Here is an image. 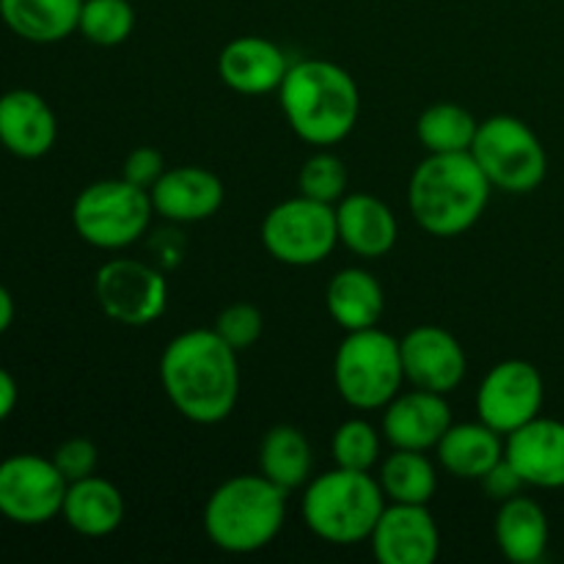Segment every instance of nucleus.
Masks as SVG:
<instances>
[{
  "label": "nucleus",
  "mask_w": 564,
  "mask_h": 564,
  "mask_svg": "<svg viewBox=\"0 0 564 564\" xmlns=\"http://www.w3.org/2000/svg\"><path fill=\"white\" fill-rule=\"evenodd\" d=\"M378 482L391 505H430L438 490V471L424 452L394 449L380 463Z\"/></svg>",
  "instance_id": "nucleus-27"
},
{
  "label": "nucleus",
  "mask_w": 564,
  "mask_h": 564,
  "mask_svg": "<svg viewBox=\"0 0 564 564\" xmlns=\"http://www.w3.org/2000/svg\"><path fill=\"white\" fill-rule=\"evenodd\" d=\"M11 323H14V297L0 284V336L11 328Z\"/></svg>",
  "instance_id": "nucleus-37"
},
{
  "label": "nucleus",
  "mask_w": 564,
  "mask_h": 564,
  "mask_svg": "<svg viewBox=\"0 0 564 564\" xmlns=\"http://www.w3.org/2000/svg\"><path fill=\"white\" fill-rule=\"evenodd\" d=\"M69 482L53 457L11 455L0 460V516L17 527H42L61 516Z\"/></svg>",
  "instance_id": "nucleus-11"
},
{
  "label": "nucleus",
  "mask_w": 564,
  "mask_h": 564,
  "mask_svg": "<svg viewBox=\"0 0 564 564\" xmlns=\"http://www.w3.org/2000/svg\"><path fill=\"white\" fill-rule=\"evenodd\" d=\"M160 386L187 422L220 424L240 400L237 352L213 328L185 330L160 356Z\"/></svg>",
  "instance_id": "nucleus-1"
},
{
  "label": "nucleus",
  "mask_w": 564,
  "mask_h": 564,
  "mask_svg": "<svg viewBox=\"0 0 564 564\" xmlns=\"http://www.w3.org/2000/svg\"><path fill=\"white\" fill-rule=\"evenodd\" d=\"M94 292L102 314L127 328L158 323L169 306V281L158 264L141 259H110L97 270Z\"/></svg>",
  "instance_id": "nucleus-10"
},
{
  "label": "nucleus",
  "mask_w": 564,
  "mask_h": 564,
  "mask_svg": "<svg viewBox=\"0 0 564 564\" xmlns=\"http://www.w3.org/2000/svg\"><path fill=\"white\" fill-rule=\"evenodd\" d=\"M479 121L455 102H435L416 121V138L427 154L471 152Z\"/></svg>",
  "instance_id": "nucleus-28"
},
{
  "label": "nucleus",
  "mask_w": 564,
  "mask_h": 564,
  "mask_svg": "<svg viewBox=\"0 0 564 564\" xmlns=\"http://www.w3.org/2000/svg\"><path fill=\"white\" fill-rule=\"evenodd\" d=\"M163 174H165L163 152L154 147L132 149V152L124 158V165H121V176H124L127 182H132V185L143 187V191H152Z\"/></svg>",
  "instance_id": "nucleus-34"
},
{
  "label": "nucleus",
  "mask_w": 564,
  "mask_h": 564,
  "mask_svg": "<svg viewBox=\"0 0 564 564\" xmlns=\"http://www.w3.org/2000/svg\"><path fill=\"white\" fill-rule=\"evenodd\" d=\"M286 72H290V61L284 50L262 36L231 39L218 55L220 80L231 91L246 94V97L279 91Z\"/></svg>",
  "instance_id": "nucleus-19"
},
{
  "label": "nucleus",
  "mask_w": 564,
  "mask_h": 564,
  "mask_svg": "<svg viewBox=\"0 0 564 564\" xmlns=\"http://www.w3.org/2000/svg\"><path fill=\"white\" fill-rule=\"evenodd\" d=\"M380 564H433L441 534L427 505H386L369 534Z\"/></svg>",
  "instance_id": "nucleus-14"
},
{
  "label": "nucleus",
  "mask_w": 564,
  "mask_h": 564,
  "mask_svg": "<svg viewBox=\"0 0 564 564\" xmlns=\"http://www.w3.org/2000/svg\"><path fill=\"white\" fill-rule=\"evenodd\" d=\"M494 185L471 152L427 154L408 182V209L427 235L460 237L482 218Z\"/></svg>",
  "instance_id": "nucleus-2"
},
{
  "label": "nucleus",
  "mask_w": 564,
  "mask_h": 564,
  "mask_svg": "<svg viewBox=\"0 0 564 564\" xmlns=\"http://www.w3.org/2000/svg\"><path fill=\"white\" fill-rule=\"evenodd\" d=\"M444 471L457 479H482L505 457V435L485 422H463L446 430L435 446Z\"/></svg>",
  "instance_id": "nucleus-23"
},
{
  "label": "nucleus",
  "mask_w": 564,
  "mask_h": 564,
  "mask_svg": "<svg viewBox=\"0 0 564 564\" xmlns=\"http://www.w3.org/2000/svg\"><path fill=\"white\" fill-rule=\"evenodd\" d=\"M325 306L345 334L375 328L383 317L386 295L380 281L364 268H345L328 281Z\"/></svg>",
  "instance_id": "nucleus-24"
},
{
  "label": "nucleus",
  "mask_w": 564,
  "mask_h": 564,
  "mask_svg": "<svg viewBox=\"0 0 564 564\" xmlns=\"http://www.w3.org/2000/svg\"><path fill=\"white\" fill-rule=\"evenodd\" d=\"M17 400H20V389H17V380L0 367V424L14 413Z\"/></svg>",
  "instance_id": "nucleus-36"
},
{
  "label": "nucleus",
  "mask_w": 564,
  "mask_h": 564,
  "mask_svg": "<svg viewBox=\"0 0 564 564\" xmlns=\"http://www.w3.org/2000/svg\"><path fill=\"white\" fill-rule=\"evenodd\" d=\"M479 485H482V490L496 501V505H501V501L507 499H516V496H521V490L527 488L523 477L516 471V466H512L507 457H501V460L479 479Z\"/></svg>",
  "instance_id": "nucleus-35"
},
{
  "label": "nucleus",
  "mask_w": 564,
  "mask_h": 564,
  "mask_svg": "<svg viewBox=\"0 0 564 564\" xmlns=\"http://www.w3.org/2000/svg\"><path fill=\"white\" fill-rule=\"evenodd\" d=\"M286 518V490L264 474H240L220 482L204 505V532L226 554H257L279 538Z\"/></svg>",
  "instance_id": "nucleus-4"
},
{
  "label": "nucleus",
  "mask_w": 564,
  "mask_h": 564,
  "mask_svg": "<svg viewBox=\"0 0 564 564\" xmlns=\"http://www.w3.org/2000/svg\"><path fill=\"white\" fill-rule=\"evenodd\" d=\"M83 0H0V20L31 44H55L77 31Z\"/></svg>",
  "instance_id": "nucleus-25"
},
{
  "label": "nucleus",
  "mask_w": 564,
  "mask_h": 564,
  "mask_svg": "<svg viewBox=\"0 0 564 564\" xmlns=\"http://www.w3.org/2000/svg\"><path fill=\"white\" fill-rule=\"evenodd\" d=\"M97 460H99V452L88 438H69L53 452L55 468L64 474L66 482L91 477V474L97 471Z\"/></svg>",
  "instance_id": "nucleus-33"
},
{
  "label": "nucleus",
  "mask_w": 564,
  "mask_h": 564,
  "mask_svg": "<svg viewBox=\"0 0 564 564\" xmlns=\"http://www.w3.org/2000/svg\"><path fill=\"white\" fill-rule=\"evenodd\" d=\"M334 383L341 400L356 411H383L405 383L400 339L378 325L350 330L336 350Z\"/></svg>",
  "instance_id": "nucleus-6"
},
{
  "label": "nucleus",
  "mask_w": 564,
  "mask_h": 564,
  "mask_svg": "<svg viewBox=\"0 0 564 564\" xmlns=\"http://www.w3.org/2000/svg\"><path fill=\"white\" fill-rule=\"evenodd\" d=\"M152 196L124 176L83 187L72 204L77 237L99 251H121L141 240L152 224Z\"/></svg>",
  "instance_id": "nucleus-7"
},
{
  "label": "nucleus",
  "mask_w": 564,
  "mask_h": 564,
  "mask_svg": "<svg viewBox=\"0 0 564 564\" xmlns=\"http://www.w3.org/2000/svg\"><path fill=\"white\" fill-rule=\"evenodd\" d=\"M279 99L292 132L312 147L345 141L361 110V94L350 72L325 58L290 64Z\"/></svg>",
  "instance_id": "nucleus-3"
},
{
  "label": "nucleus",
  "mask_w": 564,
  "mask_h": 564,
  "mask_svg": "<svg viewBox=\"0 0 564 564\" xmlns=\"http://www.w3.org/2000/svg\"><path fill=\"white\" fill-rule=\"evenodd\" d=\"M262 246L275 262L290 268H312L325 262L339 246L336 207L301 193L275 204L262 220Z\"/></svg>",
  "instance_id": "nucleus-9"
},
{
  "label": "nucleus",
  "mask_w": 564,
  "mask_h": 564,
  "mask_svg": "<svg viewBox=\"0 0 564 564\" xmlns=\"http://www.w3.org/2000/svg\"><path fill=\"white\" fill-rule=\"evenodd\" d=\"M471 158L499 191L523 196L543 185L549 174V154L538 132L518 116H490L479 121L471 143Z\"/></svg>",
  "instance_id": "nucleus-8"
},
{
  "label": "nucleus",
  "mask_w": 564,
  "mask_h": 564,
  "mask_svg": "<svg viewBox=\"0 0 564 564\" xmlns=\"http://www.w3.org/2000/svg\"><path fill=\"white\" fill-rule=\"evenodd\" d=\"M505 457L527 488H564V422L538 416L505 438Z\"/></svg>",
  "instance_id": "nucleus-17"
},
{
  "label": "nucleus",
  "mask_w": 564,
  "mask_h": 564,
  "mask_svg": "<svg viewBox=\"0 0 564 564\" xmlns=\"http://www.w3.org/2000/svg\"><path fill=\"white\" fill-rule=\"evenodd\" d=\"M452 427V411L446 394L416 389L397 394L383 408V424L380 433L394 449L430 452L438 446L446 430Z\"/></svg>",
  "instance_id": "nucleus-15"
},
{
  "label": "nucleus",
  "mask_w": 564,
  "mask_h": 564,
  "mask_svg": "<svg viewBox=\"0 0 564 564\" xmlns=\"http://www.w3.org/2000/svg\"><path fill=\"white\" fill-rule=\"evenodd\" d=\"M545 402L543 375L523 358L499 361L477 389V416L507 438L540 416Z\"/></svg>",
  "instance_id": "nucleus-12"
},
{
  "label": "nucleus",
  "mask_w": 564,
  "mask_h": 564,
  "mask_svg": "<svg viewBox=\"0 0 564 564\" xmlns=\"http://www.w3.org/2000/svg\"><path fill=\"white\" fill-rule=\"evenodd\" d=\"M494 538L505 560L512 564H538L549 551V516L538 501L527 496L507 499L496 512Z\"/></svg>",
  "instance_id": "nucleus-22"
},
{
  "label": "nucleus",
  "mask_w": 564,
  "mask_h": 564,
  "mask_svg": "<svg viewBox=\"0 0 564 564\" xmlns=\"http://www.w3.org/2000/svg\"><path fill=\"white\" fill-rule=\"evenodd\" d=\"M312 444L301 430L292 424H275L264 433L259 444V474H264L281 490L292 494L303 488L312 479Z\"/></svg>",
  "instance_id": "nucleus-26"
},
{
  "label": "nucleus",
  "mask_w": 564,
  "mask_h": 564,
  "mask_svg": "<svg viewBox=\"0 0 564 564\" xmlns=\"http://www.w3.org/2000/svg\"><path fill=\"white\" fill-rule=\"evenodd\" d=\"M58 119L42 94L11 88L0 94V147L20 160H39L55 147Z\"/></svg>",
  "instance_id": "nucleus-18"
},
{
  "label": "nucleus",
  "mask_w": 564,
  "mask_h": 564,
  "mask_svg": "<svg viewBox=\"0 0 564 564\" xmlns=\"http://www.w3.org/2000/svg\"><path fill=\"white\" fill-rule=\"evenodd\" d=\"M213 330L231 347V350L246 352L262 339L264 317L253 303L237 301V303H229V306L215 317Z\"/></svg>",
  "instance_id": "nucleus-32"
},
{
  "label": "nucleus",
  "mask_w": 564,
  "mask_h": 564,
  "mask_svg": "<svg viewBox=\"0 0 564 564\" xmlns=\"http://www.w3.org/2000/svg\"><path fill=\"white\" fill-rule=\"evenodd\" d=\"M339 242L361 259H378L394 248L397 218L389 204L369 193H347L336 204Z\"/></svg>",
  "instance_id": "nucleus-20"
},
{
  "label": "nucleus",
  "mask_w": 564,
  "mask_h": 564,
  "mask_svg": "<svg viewBox=\"0 0 564 564\" xmlns=\"http://www.w3.org/2000/svg\"><path fill=\"white\" fill-rule=\"evenodd\" d=\"M149 196L160 218L171 224H198L220 213L226 191L215 171L204 165H176L165 169Z\"/></svg>",
  "instance_id": "nucleus-16"
},
{
  "label": "nucleus",
  "mask_w": 564,
  "mask_h": 564,
  "mask_svg": "<svg viewBox=\"0 0 564 564\" xmlns=\"http://www.w3.org/2000/svg\"><path fill=\"white\" fill-rule=\"evenodd\" d=\"M124 496L108 479L83 477L69 482L64 496V507H61V518L72 532L80 538H108L124 521Z\"/></svg>",
  "instance_id": "nucleus-21"
},
{
  "label": "nucleus",
  "mask_w": 564,
  "mask_h": 564,
  "mask_svg": "<svg viewBox=\"0 0 564 564\" xmlns=\"http://www.w3.org/2000/svg\"><path fill=\"white\" fill-rule=\"evenodd\" d=\"M77 31L97 47H119L135 31L130 0H83Z\"/></svg>",
  "instance_id": "nucleus-29"
},
{
  "label": "nucleus",
  "mask_w": 564,
  "mask_h": 564,
  "mask_svg": "<svg viewBox=\"0 0 564 564\" xmlns=\"http://www.w3.org/2000/svg\"><path fill=\"white\" fill-rule=\"evenodd\" d=\"M405 380L416 389L452 394L466 378V350L460 339L438 325H419L400 339Z\"/></svg>",
  "instance_id": "nucleus-13"
},
{
  "label": "nucleus",
  "mask_w": 564,
  "mask_h": 564,
  "mask_svg": "<svg viewBox=\"0 0 564 564\" xmlns=\"http://www.w3.org/2000/svg\"><path fill=\"white\" fill-rule=\"evenodd\" d=\"M386 496L372 471L339 468L308 479L301 512L314 538L330 545H356L369 540Z\"/></svg>",
  "instance_id": "nucleus-5"
},
{
  "label": "nucleus",
  "mask_w": 564,
  "mask_h": 564,
  "mask_svg": "<svg viewBox=\"0 0 564 564\" xmlns=\"http://www.w3.org/2000/svg\"><path fill=\"white\" fill-rule=\"evenodd\" d=\"M350 174L339 154L317 152L297 171V193L323 204H339L347 196Z\"/></svg>",
  "instance_id": "nucleus-30"
},
{
  "label": "nucleus",
  "mask_w": 564,
  "mask_h": 564,
  "mask_svg": "<svg viewBox=\"0 0 564 564\" xmlns=\"http://www.w3.org/2000/svg\"><path fill=\"white\" fill-rule=\"evenodd\" d=\"M334 463L352 471H372L380 463V433L367 419H347L336 427L330 441Z\"/></svg>",
  "instance_id": "nucleus-31"
}]
</instances>
